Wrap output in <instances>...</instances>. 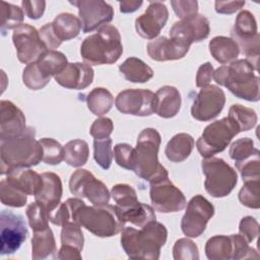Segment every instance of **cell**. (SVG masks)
<instances>
[{
	"label": "cell",
	"instance_id": "6da1fadb",
	"mask_svg": "<svg viewBox=\"0 0 260 260\" xmlns=\"http://www.w3.org/2000/svg\"><path fill=\"white\" fill-rule=\"evenodd\" d=\"M71 212V220L100 238L113 237L124 229L115 205L88 206L80 198L65 201Z\"/></svg>",
	"mask_w": 260,
	"mask_h": 260
},
{
	"label": "cell",
	"instance_id": "7a4b0ae2",
	"mask_svg": "<svg viewBox=\"0 0 260 260\" xmlns=\"http://www.w3.org/2000/svg\"><path fill=\"white\" fill-rule=\"evenodd\" d=\"M168 238L167 228L156 220L150 221L140 230L124 226L121 232V246L131 259L157 260L160 249Z\"/></svg>",
	"mask_w": 260,
	"mask_h": 260
},
{
	"label": "cell",
	"instance_id": "3957f363",
	"mask_svg": "<svg viewBox=\"0 0 260 260\" xmlns=\"http://www.w3.org/2000/svg\"><path fill=\"white\" fill-rule=\"evenodd\" d=\"M35 137L36 129L27 127L22 134L1 140V175H7L16 169L37 166L43 159L42 145Z\"/></svg>",
	"mask_w": 260,
	"mask_h": 260
},
{
	"label": "cell",
	"instance_id": "277c9868",
	"mask_svg": "<svg viewBox=\"0 0 260 260\" xmlns=\"http://www.w3.org/2000/svg\"><path fill=\"white\" fill-rule=\"evenodd\" d=\"M256 70L247 59H238L230 65L218 67L214 71L213 79L217 84L226 87L237 98L248 102H258L260 89Z\"/></svg>",
	"mask_w": 260,
	"mask_h": 260
},
{
	"label": "cell",
	"instance_id": "5b68a950",
	"mask_svg": "<svg viewBox=\"0 0 260 260\" xmlns=\"http://www.w3.org/2000/svg\"><path fill=\"white\" fill-rule=\"evenodd\" d=\"M122 53L120 32L112 24L102 25L96 32L86 37L80 46V55L89 66L116 63Z\"/></svg>",
	"mask_w": 260,
	"mask_h": 260
},
{
	"label": "cell",
	"instance_id": "8992f818",
	"mask_svg": "<svg viewBox=\"0 0 260 260\" xmlns=\"http://www.w3.org/2000/svg\"><path fill=\"white\" fill-rule=\"evenodd\" d=\"M160 141V134L154 128L143 129L136 141L133 172L149 183L169 177L167 169L158 161Z\"/></svg>",
	"mask_w": 260,
	"mask_h": 260
},
{
	"label": "cell",
	"instance_id": "52a82bcc",
	"mask_svg": "<svg viewBox=\"0 0 260 260\" xmlns=\"http://www.w3.org/2000/svg\"><path fill=\"white\" fill-rule=\"evenodd\" d=\"M201 169L205 175L204 188L212 197L228 196L238 183L237 172L222 158L204 157L201 160Z\"/></svg>",
	"mask_w": 260,
	"mask_h": 260
},
{
	"label": "cell",
	"instance_id": "ba28073f",
	"mask_svg": "<svg viewBox=\"0 0 260 260\" xmlns=\"http://www.w3.org/2000/svg\"><path fill=\"white\" fill-rule=\"evenodd\" d=\"M240 133L239 127L229 117L207 125L196 141V147L203 157H211L223 151L232 139Z\"/></svg>",
	"mask_w": 260,
	"mask_h": 260
},
{
	"label": "cell",
	"instance_id": "9c48e42d",
	"mask_svg": "<svg viewBox=\"0 0 260 260\" xmlns=\"http://www.w3.org/2000/svg\"><path fill=\"white\" fill-rule=\"evenodd\" d=\"M231 38L237 43L240 52L257 69L259 57V34L254 15L248 10H242L231 30Z\"/></svg>",
	"mask_w": 260,
	"mask_h": 260
},
{
	"label": "cell",
	"instance_id": "30bf717a",
	"mask_svg": "<svg viewBox=\"0 0 260 260\" xmlns=\"http://www.w3.org/2000/svg\"><path fill=\"white\" fill-rule=\"evenodd\" d=\"M70 192L78 198H86L92 205L109 204L110 195L107 186L84 169L76 170L69 180Z\"/></svg>",
	"mask_w": 260,
	"mask_h": 260
},
{
	"label": "cell",
	"instance_id": "8fae6325",
	"mask_svg": "<svg viewBox=\"0 0 260 260\" xmlns=\"http://www.w3.org/2000/svg\"><path fill=\"white\" fill-rule=\"evenodd\" d=\"M214 214V206L202 195H195L187 204L181 219V230L189 238H198Z\"/></svg>",
	"mask_w": 260,
	"mask_h": 260
},
{
	"label": "cell",
	"instance_id": "7c38bea8",
	"mask_svg": "<svg viewBox=\"0 0 260 260\" xmlns=\"http://www.w3.org/2000/svg\"><path fill=\"white\" fill-rule=\"evenodd\" d=\"M28 231L23 217L9 210H2L0 214V253L11 255L15 253L26 240Z\"/></svg>",
	"mask_w": 260,
	"mask_h": 260
},
{
	"label": "cell",
	"instance_id": "4fadbf2b",
	"mask_svg": "<svg viewBox=\"0 0 260 260\" xmlns=\"http://www.w3.org/2000/svg\"><path fill=\"white\" fill-rule=\"evenodd\" d=\"M12 42L16 49L17 58L23 64H30L38 61L47 51L39 30L28 23H22L13 29Z\"/></svg>",
	"mask_w": 260,
	"mask_h": 260
},
{
	"label": "cell",
	"instance_id": "5bb4252c",
	"mask_svg": "<svg viewBox=\"0 0 260 260\" xmlns=\"http://www.w3.org/2000/svg\"><path fill=\"white\" fill-rule=\"evenodd\" d=\"M149 184L150 201L155 210L162 213H170L185 208L187 202L183 192L170 181L169 177Z\"/></svg>",
	"mask_w": 260,
	"mask_h": 260
},
{
	"label": "cell",
	"instance_id": "9a60e30c",
	"mask_svg": "<svg viewBox=\"0 0 260 260\" xmlns=\"http://www.w3.org/2000/svg\"><path fill=\"white\" fill-rule=\"evenodd\" d=\"M225 104L223 90L214 84L201 87L191 107V115L195 120L206 122L214 119L222 111Z\"/></svg>",
	"mask_w": 260,
	"mask_h": 260
},
{
	"label": "cell",
	"instance_id": "2e32d148",
	"mask_svg": "<svg viewBox=\"0 0 260 260\" xmlns=\"http://www.w3.org/2000/svg\"><path fill=\"white\" fill-rule=\"evenodd\" d=\"M154 95L149 89L128 88L118 93L115 105L122 114L146 117L154 113Z\"/></svg>",
	"mask_w": 260,
	"mask_h": 260
},
{
	"label": "cell",
	"instance_id": "e0dca14e",
	"mask_svg": "<svg viewBox=\"0 0 260 260\" xmlns=\"http://www.w3.org/2000/svg\"><path fill=\"white\" fill-rule=\"evenodd\" d=\"M70 3L78 8L82 31L91 32L102 25L112 21L114 8L103 0H77Z\"/></svg>",
	"mask_w": 260,
	"mask_h": 260
},
{
	"label": "cell",
	"instance_id": "ac0fdd59",
	"mask_svg": "<svg viewBox=\"0 0 260 260\" xmlns=\"http://www.w3.org/2000/svg\"><path fill=\"white\" fill-rule=\"evenodd\" d=\"M209 32L208 18L202 14H196L193 17L176 21L170 29V38L190 47L193 43L207 39Z\"/></svg>",
	"mask_w": 260,
	"mask_h": 260
},
{
	"label": "cell",
	"instance_id": "d6986e66",
	"mask_svg": "<svg viewBox=\"0 0 260 260\" xmlns=\"http://www.w3.org/2000/svg\"><path fill=\"white\" fill-rule=\"evenodd\" d=\"M168 18L169 10L162 2H150L144 13L135 19V29L143 39L153 40L159 35Z\"/></svg>",
	"mask_w": 260,
	"mask_h": 260
},
{
	"label": "cell",
	"instance_id": "ffe728a7",
	"mask_svg": "<svg viewBox=\"0 0 260 260\" xmlns=\"http://www.w3.org/2000/svg\"><path fill=\"white\" fill-rule=\"evenodd\" d=\"M0 140L16 137L27 128L22 111L12 102H0Z\"/></svg>",
	"mask_w": 260,
	"mask_h": 260
},
{
	"label": "cell",
	"instance_id": "44dd1931",
	"mask_svg": "<svg viewBox=\"0 0 260 260\" xmlns=\"http://www.w3.org/2000/svg\"><path fill=\"white\" fill-rule=\"evenodd\" d=\"M93 69L91 66L75 62L68 63L65 69L54 78L58 84L69 89H84L93 80Z\"/></svg>",
	"mask_w": 260,
	"mask_h": 260
},
{
	"label": "cell",
	"instance_id": "7402d4cb",
	"mask_svg": "<svg viewBox=\"0 0 260 260\" xmlns=\"http://www.w3.org/2000/svg\"><path fill=\"white\" fill-rule=\"evenodd\" d=\"M189 48L177 40L160 36L148 42L146 49L152 60L164 62L182 59L188 53Z\"/></svg>",
	"mask_w": 260,
	"mask_h": 260
},
{
	"label": "cell",
	"instance_id": "603a6c76",
	"mask_svg": "<svg viewBox=\"0 0 260 260\" xmlns=\"http://www.w3.org/2000/svg\"><path fill=\"white\" fill-rule=\"evenodd\" d=\"M43 186L40 192L35 196V201L41 204L50 214L61 202L63 194L62 182L60 177L52 172L42 174Z\"/></svg>",
	"mask_w": 260,
	"mask_h": 260
},
{
	"label": "cell",
	"instance_id": "cb8c5ba5",
	"mask_svg": "<svg viewBox=\"0 0 260 260\" xmlns=\"http://www.w3.org/2000/svg\"><path fill=\"white\" fill-rule=\"evenodd\" d=\"M154 113L169 119L175 117L181 108V93L172 85H164L154 93Z\"/></svg>",
	"mask_w": 260,
	"mask_h": 260
},
{
	"label": "cell",
	"instance_id": "d4e9b609",
	"mask_svg": "<svg viewBox=\"0 0 260 260\" xmlns=\"http://www.w3.org/2000/svg\"><path fill=\"white\" fill-rule=\"evenodd\" d=\"M6 180L26 195L36 196L43 186L42 174L28 168L16 169L7 174Z\"/></svg>",
	"mask_w": 260,
	"mask_h": 260
},
{
	"label": "cell",
	"instance_id": "484cf974",
	"mask_svg": "<svg viewBox=\"0 0 260 260\" xmlns=\"http://www.w3.org/2000/svg\"><path fill=\"white\" fill-rule=\"evenodd\" d=\"M57 247L52 230L49 228L34 232L31 239V258L34 260L57 258Z\"/></svg>",
	"mask_w": 260,
	"mask_h": 260
},
{
	"label": "cell",
	"instance_id": "4316f807",
	"mask_svg": "<svg viewBox=\"0 0 260 260\" xmlns=\"http://www.w3.org/2000/svg\"><path fill=\"white\" fill-rule=\"evenodd\" d=\"M51 26L54 35L61 43L76 38L82 28L79 17L69 12L58 14L51 22Z\"/></svg>",
	"mask_w": 260,
	"mask_h": 260
},
{
	"label": "cell",
	"instance_id": "83f0119b",
	"mask_svg": "<svg viewBox=\"0 0 260 260\" xmlns=\"http://www.w3.org/2000/svg\"><path fill=\"white\" fill-rule=\"evenodd\" d=\"M194 145V138L190 134L178 133L167 143L165 154L172 162H182L189 157Z\"/></svg>",
	"mask_w": 260,
	"mask_h": 260
},
{
	"label": "cell",
	"instance_id": "f1b7e54d",
	"mask_svg": "<svg viewBox=\"0 0 260 260\" xmlns=\"http://www.w3.org/2000/svg\"><path fill=\"white\" fill-rule=\"evenodd\" d=\"M208 48L211 56L220 64L232 63L237 60L240 54L237 43L232 38L223 36H217L211 39Z\"/></svg>",
	"mask_w": 260,
	"mask_h": 260
},
{
	"label": "cell",
	"instance_id": "f546056e",
	"mask_svg": "<svg viewBox=\"0 0 260 260\" xmlns=\"http://www.w3.org/2000/svg\"><path fill=\"white\" fill-rule=\"evenodd\" d=\"M115 206L118 211L119 217L124 224L130 222L137 228H142L148 222L155 220L156 218L153 207L145 203L138 202L135 205L126 209H121L117 205Z\"/></svg>",
	"mask_w": 260,
	"mask_h": 260
},
{
	"label": "cell",
	"instance_id": "4dcf8cb0",
	"mask_svg": "<svg viewBox=\"0 0 260 260\" xmlns=\"http://www.w3.org/2000/svg\"><path fill=\"white\" fill-rule=\"evenodd\" d=\"M120 72L126 80L134 83H144L153 76V70L141 59L136 57L127 58L120 66Z\"/></svg>",
	"mask_w": 260,
	"mask_h": 260
},
{
	"label": "cell",
	"instance_id": "1f68e13d",
	"mask_svg": "<svg viewBox=\"0 0 260 260\" xmlns=\"http://www.w3.org/2000/svg\"><path fill=\"white\" fill-rule=\"evenodd\" d=\"M40 71L46 78L51 79L60 72H62L68 64L67 57L59 51L47 50L39 59L36 61Z\"/></svg>",
	"mask_w": 260,
	"mask_h": 260
},
{
	"label": "cell",
	"instance_id": "d6a6232c",
	"mask_svg": "<svg viewBox=\"0 0 260 260\" xmlns=\"http://www.w3.org/2000/svg\"><path fill=\"white\" fill-rule=\"evenodd\" d=\"M114 96L105 87L93 88L86 96L88 110L95 116L102 117L107 114L113 107Z\"/></svg>",
	"mask_w": 260,
	"mask_h": 260
},
{
	"label": "cell",
	"instance_id": "836d02e7",
	"mask_svg": "<svg viewBox=\"0 0 260 260\" xmlns=\"http://www.w3.org/2000/svg\"><path fill=\"white\" fill-rule=\"evenodd\" d=\"M233 245L230 236L217 235L208 239L205 244V255L209 260L232 259Z\"/></svg>",
	"mask_w": 260,
	"mask_h": 260
},
{
	"label": "cell",
	"instance_id": "e575fe53",
	"mask_svg": "<svg viewBox=\"0 0 260 260\" xmlns=\"http://www.w3.org/2000/svg\"><path fill=\"white\" fill-rule=\"evenodd\" d=\"M64 147V160L71 167H82L86 164L89 155V148L86 141L74 139L68 141Z\"/></svg>",
	"mask_w": 260,
	"mask_h": 260
},
{
	"label": "cell",
	"instance_id": "d590c367",
	"mask_svg": "<svg viewBox=\"0 0 260 260\" xmlns=\"http://www.w3.org/2000/svg\"><path fill=\"white\" fill-rule=\"evenodd\" d=\"M228 117L236 123V125L240 129V132L252 129L253 127H255L258 121L257 114L254 110L244 107L240 104H235L231 106Z\"/></svg>",
	"mask_w": 260,
	"mask_h": 260
},
{
	"label": "cell",
	"instance_id": "8d00e7d4",
	"mask_svg": "<svg viewBox=\"0 0 260 260\" xmlns=\"http://www.w3.org/2000/svg\"><path fill=\"white\" fill-rule=\"evenodd\" d=\"M24 13L22 8L17 5L8 3L6 1L1 2V32L5 36L9 29H15L22 24Z\"/></svg>",
	"mask_w": 260,
	"mask_h": 260
},
{
	"label": "cell",
	"instance_id": "74e56055",
	"mask_svg": "<svg viewBox=\"0 0 260 260\" xmlns=\"http://www.w3.org/2000/svg\"><path fill=\"white\" fill-rule=\"evenodd\" d=\"M0 198L4 205L16 208L24 206L27 201V195L10 184L6 179L0 182Z\"/></svg>",
	"mask_w": 260,
	"mask_h": 260
},
{
	"label": "cell",
	"instance_id": "f35d334b",
	"mask_svg": "<svg viewBox=\"0 0 260 260\" xmlns=\"http://www.w3.org/2000/svg\"><path fill=\"white\" fill-rule=\"evenodd\" d=\"M111 195L116 202V205L121 209H126L139 202L136 191L128 184H117L113 186Z\"/></svg>",
	"mask_w": 260,
	"mask_h": 260
},
{
	"label": "cell",
	"instance_id": "ab89813d",
	"mask_svg": "<svg viewBox=\"0 0 260 260\" xmlns=\"http://www.w3.org/2000/svg\"><path fill=\"white\" fill-rule=\"evenodd\" d=\"M113 156L114 152L112 148V139L110 137L93 139V157L102 169H110Z\"/></svg>",
	"mask_w": 260,
	"mask_h": 260
},
{
	"label": "cell",
	"instance_id": "60d3db41",
	"mask_svg": "<svg viewBox=\"0 0 260 260\" xmlns=\"http://www.w3.org/2000/svg\"><path fill=\"white\" fill-rule=\"evenodd\" d=\"M43 148V161L47 165H59L64 159V147L53 138L39 140Z\"/></svg>",
	"mask_w": 260,
	"mask_h": 260
},
{
	"label": "cell",
	"instance_id": "b9f144b4",
	"mask_svg": "<svg viewBox=\"0 0 260 260\" xmlns=\"http://www.w3.org/2000/svg\"><path fill=\"white\" fill-rule=\"evenodd\" d=\"M61 244L72 246L82 251L84 238H83V234L80 229V225L77 222L73 220H69L62 225Z\"/></svg>",
	"mask_w": 260,
	"mask_h": 260
},
{
	"label": "cell",
	"instance_id": "7bdbcfd3",
	"mask_svg": "<svg viewBox=\"0 0 260 260\" xmlns=\"http://www.w3.org/2000/svg\"><path fill=\"white\" fill-rule=\"evenodd\" d=\"M26 216L29 226L34 232L49 228V212L37 201L31 202L26 208Z\"/></svg>",
	"mask_w": 260,
	"mask_h": 260
},
{
	"label": "cell",
	"instance_id": "ee69618b",
	"mask_svg": "<svg viewBox=\"0 0 260 260\" xmlns=\"http://www.w3.org/2000/svg\"><path fill=\"white\" fill-rule=\"evenodd\" d=\"M260 180L247 181L239 192L240 202L253 209H258L260 206Z\"/></svg>",
	"mask_w": 260,
	"mask_h": 260
},
{
	"label": "cell",
	"instance_id": "f6af8a7d",
	"mask_svg": "<svg viewBox=\"0 0 260 260\" xmlns=\"http://www.w3.org/2000/svg\"><path fill=\"white\" fill-rule=\"evenodd\" d=\"M237 170L240 172L244 182L260 180V152L257 150L249 158L235 162Z\"/></svg>",
	"mask_w": 260,
	"mask_h": 260
},
{
	"label": "cell",
	"instance_id": "bcb514c9",
	"mask_svg": "<svg viewBox=\"0 0 260 260\" xmlns=\"http://www.w3.org/2000/svg\"><path fill=\"white\" fill-rule=\"evenodd\" d=\"M22 81L24 85L31 90H39L44 88L50 79L46 78L40 71L36 62L27 64L22 72Z\"/></svg>",
	"mask_w": 260,
	"mask_h": 260
},
{
	"label": "cell",
	"instance_id": "7dc6e473",
	"mask_svg": "<svg viewBox=\"0 0 260 260\" xmlns=\"http://www.w3.org/2000/svg\"><path fill=\"white\" fill-rule=\"evenodd\" d=\"M258 149L254 147V141L249 137H243L232 143L230 147V157L236 162L243 161L252 156Z\"/></svg>",
	"mask_w": 260,
	"mask_h": 260
},
{
	"label": "cell",
	"instance_id": "c3c4849f",
	"mask_svg": "<svg viewBox=\"0 0 260 260\" xmlns=\"http://www.w3.org/2000/svg\"><path fill=\"white\" fill-rule=\"evenodd\" d=\"M173 257L175 260H198V247L190 239H179L173 247Z\"/></svg>",
	"mask_w": 260,
	"mask_h": 260
},
{
	"label": "cell",
	"instance_id": "681fc988",
	"mask_svg": "<svg viewBox=\"0 0 260 260\" xmlns=\"http://www.w3.org/2000/svg\"><path fill=\"white\" fill-rule=\"evenodd\" d=\"M233 245L232 259L240 260V259H249V258H257L258 254L255 249L249 246V243L245 240L243 236L231 235L230 236Z\"/></svg>",
	"mask_w": 260,
	"mask_h": 260
},
{
	"label": "cell",
	"instance_id": "f907efd6",
	"mask_svg": "<svg viewBox=\"0 0 260 260\" xmlns=\"http://www.w3.org/2000/svg\"><path fill=\"white\" fill-rule=\"evenodd\" d=\"M114 157L118 166L133 171L135 148L128 143H118L114 147Z\"/></svg>",
	"mask_w": 260,
	"mask_h": 260
},
{
	"label": "cell",
	"instance_id": "816d5d0a",
	"mask_svg": "<svg viewBox=\"0 0 260 260\" xmlns=\"http://www.w3.org/2000/svg\"><path fill=\"white\" fill-rule=\"evenodd\" d=\"M174 12L181 19H187L198 14V2L196 0H172Z\"/></svg>",
	"mask_w": 260,
	"mask_h": 260
},
{
	"label": "cell",
	"instance_id": "f5cc1de1",
	"mask_svg": "<svg viewBox=\"0 0 260 260\" xmlns=\"http://www.w3.org/2000/svg\"><path fill=\"white\" fill-rule=\"evenodd\" d=\"M114 130L113 121L107 117H101L93 121L90 126L89 134L94 139H103L108 138L112 134Z\"/></svg>",
	"mask_w": 260,
	"mask_h": 260
},
{
	"label": "cell",
	"instance_id": "db71d44e",
	"mask_svg": "<svg viewBox=\"0 0 260 260\" xmlns=\"http://www.w3.org/2000/svg\"><path fill=\"white\" fill-rule=\"evenodd\" d=\"M239 232L248 243H251L259 235V223L254 217L245 216L240 221Z\"/></svg>",
	"mask_w": 260,
	"mask_h": 260
},
{
	"label": "cell",
	"instance_id": "11a10c76",
	"mask_svg": "<svg viewBox=\"0 0 260 260\" xmlns=\"http://www.w3.org/2000/svg\"><path fill=\"white\" fill-rule=\"evenodd\" d=\"M21 8L28 18L39 19L43 16L45 12L46 1H43V0L21 1Z\"/></svg>",
	"mask_w": 260,
	"mask_h": 260
},
{
	"label": "cell",
	"instance_id": "9f6ffc18",
	"mask_svg": "<svg viewBox=\"0 0 260 260\" xmlns=\"http://www.w3.org/2000/svg\"><path fill=\"white\" fill-rule=\"evenodd\" d=\"M50 221L55 225H63L67 221L71 220V212L66 202H61L52 212L49 214Z\"/></svg>",
	"mask_w": 260,
	"mask_h": 260
},
{
	"label": "cell",
	"instance_id": "6f0895ef",
	"mask_svg": "<svg viewBox=\"0 0 260 260\" xmlns=\"http://www.w3.org/2000/svg\"><path fill=\"white\" fill-rule=\"evenodd\" d=\"M214 69L210 62L203 63L199 66L196 74V86L197 87H204L210 83L213 79Z\"/></svg>",
	"mask_w": 260,
	"mask_h": 260
},
{
	"label": "cell",
	"instance_id": "680465c9",
	"mask_svg": "<svg viewBox=\"0 0 260 260\" xmlns=\"http://www.w3.org/2000/svg\"><path fill=\"white\" fill-rule=\"evenodd\" d=\"M39 32H40V37H41L44 45L46 46L47 50H55L62 44L61 42L58 41V39L54 35V32L52 30L51 22L43 25L40 28Z\"/></svg>",
	"mask_w": 260,
	"mask_h": 260
},
{
	"label": "cell",
	"instance_id": "91938a15",
	"mask_svg": "<svg viewBox=\"0 0 260 260\" xmlns=\"http://www.w3.org/2000/svg\"><path fill=\"white\" fill-rule=\"evenodd\" d=\"M245 3V1H215L214 7L219 14H232L240 10Z\"/></svg>",
	"mask_w": 260,
	"mask_h": 260
},
{
	"label": "cell",
	"instance_id": "94428289",
	"mask_svg": "<svg viewBox=\"0 0 260 260\" xmlns=\"http://www.w3.org/2000/svg\"><path fill=\"white\" fill-rule=\"evenodd\" d=\"M80 250L67 245H61L60 250L58 251V259L61 260H81V254Z\"/></svg>",
	"mask_w": 260,
	"mask_h": 260
},
{
	"label": "cell",
	"instance_id": "6125c7cd",
	"mask_svg": "<svg viewBox=\"0 0 260 260\" xmlns=\"http://www.w3.org/2000/svg\"><path fill=\"white\" fill-rule=\"evenodd\" d=\"M142 1L138 0V1H120L119 2V6H120V11L122 13H132L134 11H136L141 5H142Z\"/></svg>",
	"mask_w": 260,
	"mask_h": 260
}]
</instances>
